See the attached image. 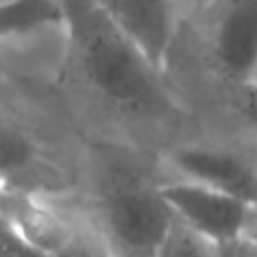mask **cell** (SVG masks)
Here are the masks:
<instances>
[{
	"label": "cell",
	"instance_id": "11",
	"mask_svg": "<svg viewBox=\"0 0 257 257\" xmlns=\"http://www.w3.org/2000/svg\"><path fill=\"white\" fill-rule=\"evenodd\" d=\"M0 257H46L32 249L0 211Z\"/></svg>",
	"mask_w": 257,
	"mask_h": 257
},
{
	"label": "cell",
	"instance_id": "9",
	"mask_svg": "<svg viewBox=\"0 0 257 257\" xmlns=\"http://www.w3.org/2000/svg\"><path fill=\"white\" fill-rule=\"evenodd\" d=\"M38 163L34 143L18 128L0 122V171L4 181L16 173H28Z\"/></svg>",
	"mask_w": 257,
	"mask_h": 257
},
{
	"label": "cell",
	"instance_id": "5",
	"mask_svg": "<svg viewBox=\"0 0 257 257\" xmlns=\"http://www.w3.org/2000/svg\"><path fill=\"white\" fill-rule=\"evenodd\" d=\"M98 8L157 72L165 70L179 30L175 0H100Z\"/></svg>",
	"mask_w": 257,
	"mask_h": 257
},
{
	"label": "cell",
	"instance_id": "4",
	"mask_svg": "<svg viewBox=\"0 0 257 257\" xmlns=\"http://www.w3.org/2000/svg\"><path fill=\"white\" fill-rule=\"evenodd\" d=\"M175 219L213 245L231 243L247 233L255 205L193 181H171L155 187Z\"/></svg>",
	"mask_w": 257,
	"mask_h": 257
},
{
	"label": "cell",
	"instance_id": "10",
	"mask_svg": "<svg viewBox=\"0 0 257 257\" xmlns=\"http://www.w3.org/2000/svg\"><path fill=\"white\" fill-rule=\"evenodd\" d=\"M157 257H215V245L175 221L163 249Z\"/></svg>",
	"mask_w": 257,
	"mask_h": 257
},
{
	"label": "cell",
	"instance_id": "15",
	"mask_svg": "<svg viewBox=\"0 0 257 257\" xmlns=\"http://www.w3.org/2000/svg\"><path fill=\"white\" fill-rule=\"evenodd\" d=\"M54 2L58 4L60 12H62V16H64V14H68V12H76V10H82V8L98 6L100 0H54Z\"/></svg>",
	"mask_w": 257,
	"mask_h": 257
},
{
	"label": "cell",
	"instance_id": "6",
	"mask_svg": "<svg viewBox=\"0 0 257 257\" xmlns=\"http://www.w3.org/2000/svg\"><path fill=\"white\" fill-rule=\"evenodd\" d=\"M173 165L181 175H185V181L205 185L255 205V163L239 153L207 147H185L173 155Z\"/></svg>",
	"mask_w": 257,
	"mask_h": 257
},
{
	"label": "cell",
	"instance_id": "12",
	"mask_svg": "<svg viewBox=\"0 0 257 257\" xmlns=\"http://www.w3.org/2000/svg\"><path fill=\"white\" fill-rule=\"evenodd\" d=\"M215 257H257V247L253 237L245 235L231 243L215 245Z\"/></svg>",
	"mask_w": 257,
	"mask_h": 257
},
{
	"label": "cell",
	"instance_id": "8",
	"mask_svg": "<svg viewBox=\"0 0 257 257\" xmlns=\"http://www.w3.org/2000/svg\"><path fill=\"white\" fill-rule=\"evenodd\" d=\"M46 24H62V12L54 0L0 2V40L14 34H26Z\"/></svg>",
	"mask_w": 257,
	"mask_h": 257
},
{
	"label": "cell",
	"instance_id": "14",
	"mask_svg": "<svg viewBox=\"0 0 257 257\" xmlns=\"http://www.w3.org/2000/svg\"><path fill=\"white\" fill-rule=\"evenodd\" d=\"M207 2L211 0H175V8H177V16L179 22L185 18H191L195 12H199Z\"/></svg>",
	"mask_w": 257,
	"mask_h": 257
},
{
	"label": "cell",
	"instance_id": "13",
	"mask_svg": "<svg viewBox=\"0 0 257 257\" xmlns=\"http://www.w3.org/2000/svg\"><path fill=\"white\" fill-rule=\"evenodd\" d=\"M58 257H106L98 247H94L92 243L78 239L76 235L72 237V241L68 243V247L58 255Z\"/></svg>",
	"mask_w": 257,
	"mask_h": 257
},
{
	"label": "cell",
	"instance_id": "1",
	"mask_svg": "<svg viewBox=\"0 0 257 257\" xmlns=\"http://www.w3.org/2000/svg\"><path fill=\"white\" fill-rule=\"evenodd\" d=\"M62 24L68 36V70L84 86L133 110H157L167 104L161 72L98 6L68 12Z\"/></svg>",
	"mask_w": 257,
	"mask_h": 257
},
{
	"label": "cell",
	"instance_id": "3",
	"mask_svg": "<svg viewBox=\"0 0 257 257\" xmlns=\"http://www.w3.org/2000/svg\"><path fill=\"white\" fill-rule=\"evenodd\" d=\"M189 20H199L217 68L243 88H253L257 66V0H211Z\"/></svg>",
	"mask_w": 257,
	"mask_h": 257
},
{
	"label": "cell",
	"instance_id": "16",
	"mask_svg": "<svg viewBox=\"0 0 257 257\" xmlns=\"http://www.w3.org/2000/svg\"><path fill=\"white\" fill-rule=\"evenodd\" d=\"M4 189V175H2V171H0V191Z\"/></svg>",
	"mask_w": 257,
	"mask_h": 257
},
{
	"label": "cell",
	"instance_id": "7",
	"mask_svg": "<svg viewBox=\"0 0 257 257\" xmlns=\"http://www.w3.org/2000/svg\"><path fill=\"white\" fill-rule=\"evenodd\" d=\"M0 211L24 241L46 257H58L74 237L72 229L28 191L4 187L0 191Z\"/></svg>",
	"mask_w": 257,
	"mask_h": 257
},
{
	"label": "cell",
	"instance_id": "2",
	"mask_svg": "<svg viewBox=\"0 0 257 257\" xmlns=\"http://www.w3.org/2000/svg\"><path fill=\"white\" fill-rule=\"evenodd\" d=\"M102 217L116 257H157L177 221L155 187L135 183L106 195Z\"/></svg>",
	"mask_w": 257,
	"mask_h": 257
}]
</instances>
